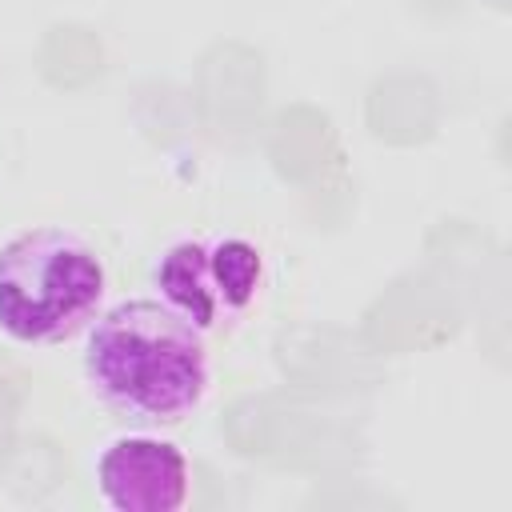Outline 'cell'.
<instances>
[{"mask_svg": "<svg viewBox=\"0 0 512 512\" xmlns=\"http://www.w3.org/2000/svg\"><path fill=\"white\" fill-rule=\"evenodd\" d=\"M84 372L100 400L140 424H176L208 392L204 332L164 300L108 308L84 344Z\"/></svg>", "mask_w": 512, "mask_h": 512, "instance_id": "1", "label": "cell"}, {"mask_svg": "<svg viewBox=\"0 0 512 512\" xmlns=\"http://www.w3.org/2000/svg\"><path fill=\"white\" fill-rule=\"evenodd\" d=\"M260 252L240 240H180L156 264V284L164 304L176 308L188 324L208 332L220 316L248 308L260 284Z\"/></svg>", "mask_w": 512, "mask_h": 512, "instance_id": "3", "label": "cell"}, {"mask_svg": "<svg viewBox=\"0 0 512 512\" xmlns=\"http://www.w3.org/2000/svg\"><path fill=\"white\" fill-rule=\"evenodd\" d=\"M100 500L116 512H176L188 500L192 472L184 452L160 436H116L96 460Z\"/></svg>", "mask_w": 512, "mask_h": 512, "instance_id": "4", "label": "cell"}, {"mask_svg": "<svg viewBox=\"0 0 512 512\" xmlns=\"http://www.w3.org/2000/svg\"><path fill=\"white\" fill-rule=\"evenodd\" d=\"M104 300V264L64 228H32L0 248V332L56 344L84 328Z\"/></svg>", "mask_w": 512, "mask_h": 512, "instance_id": "2", "label": "cell"}]
</instances>
